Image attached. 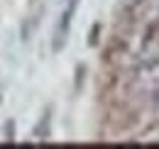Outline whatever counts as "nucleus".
<instances>
[{
	"instance_id": "nucleus-3",
	"label": "nucleus",
	"mask_w": 159,
	"mask_h": 149,
	"mask_svg": "<svg viewBox=\"0 0 159 149\" xmlns=\"http://www.w3.org/2000/svg\"><path fill=\"white\" fill-rule=\"evenodd\" d=\"M81 0H64V7L59 12V20H57V27H54V42H52V49L54 52H61L66 39H69V32H71V22H74V15L79 10Z\"/></svg>"
},
{
	"instance_id": "nucleus-2",
	"label": "nucleus",
	"mask_w": 159,
	"mask_h": 149,
	"mask_svg": "<svg viewBox=\"0 0 159 149\" xmlns=\"http://www.w3.org/2000/svg\"><path fill=\"white\" fill-rule=\"evenodd\" d=\"M122 5L127 10L130 22L159 29V0H127Z\"/></svg>"
},
{
	"instance_id": "nucleus-1",
	"label": "nucleus",
	"mask_w": 159,
	"mask_h": 149,
	"mask_svg": "<svg viewBox=\"0 0 159 149\" xmlns=\"http://www.w3.org/2000/svg\"><path fill=\"white\" fill-rule=\"evenodd\" d=\"M125 86L132 95L159 100V56L132 66V71L125 76Z\"/></svg>"
}]
</instances>
